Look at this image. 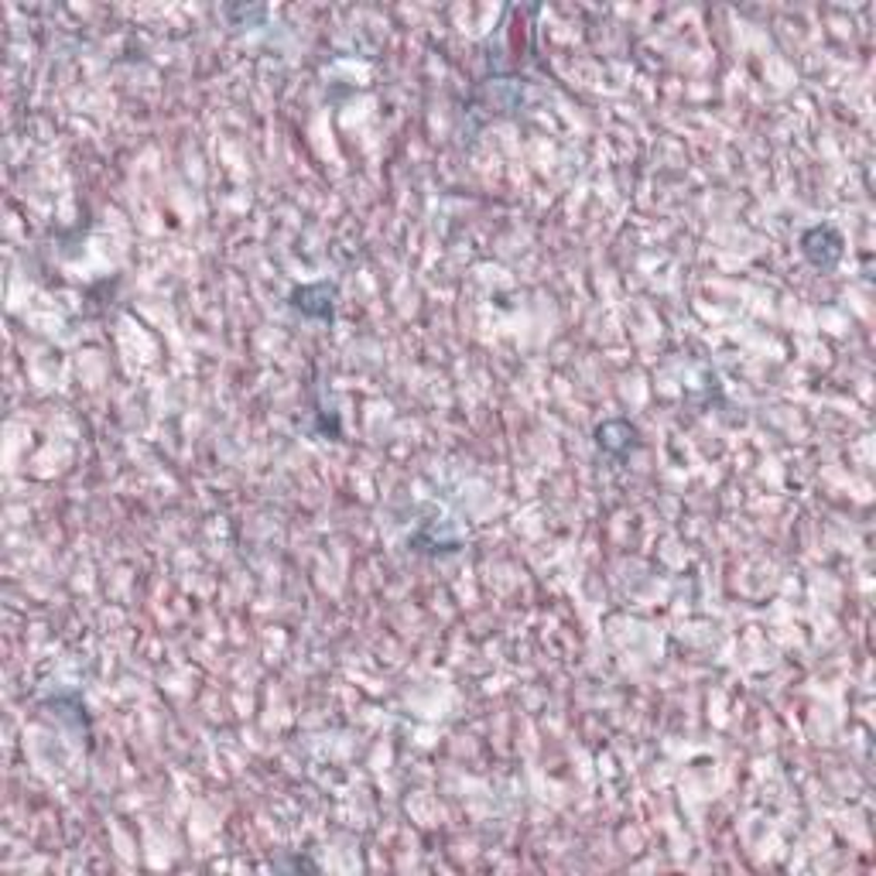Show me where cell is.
Returning <instances> with one entry per match:
<instances>
[{
  "label": "cell",
  "mask_w": 876,
  "mask_h": 876,
  "mask_svg": "<svg viewBox=\"0 0 876 876\" xmlns=\"http://www.w3.org/2000/svg\"><path fill=\"white\" fill-rule=\"evenodd\" d=\"M802 254L811 268L818 271H832L842 260V233L829 223H818L802 233Z\"/></svg>",
  "instance_id": "obj_1"
},
{
  "label": "cell",
  "mask_w": 876,
  "mask_h": 876,
  "mask_svg": "<svg viewBox=\"0 0 876 876\" xmlns=\"http://www.w3.org/2000/svg\"><path fill=\"white\" fill-rule=\"evenodd\" d=\"M332 299H336V284L318 281V284H305L295 288L288 295V305L295 308L302 318H318V323H332Z\"/></svg>",
  "instance_id": "obj_2"
}]
</instances>
